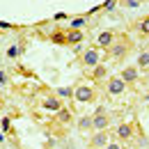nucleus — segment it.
Listing matches in <instances>:
<instances>
[{
    "mask_svg": "<svg viewBox=\"0 0 149 149\" xmlns=\"http://www.w3.org/2000/svg\"><path fill=\"white\" fill-rule=\"evenodd\" d=\"M131 48H133V44H131L129 39L117 37L115 41H112V46L108 48V57H112V60H124V57L129 55Z\"/></svg>",
    "mask_w": 149,
    "mask_h": 149,
    "instance_id": "f257e3e1",
    "label": "nucleus"
},
{
    "mask_svg": "<svg viewBox=\"0 0 149 149\" xmlns=\"http://www.w3.org/2000/svg\"><path fill=\"white\" fill-rule=\"evenodd\" d=\"M80 64L87 67V69H94L96 64H101V53H99V46H90L80 53Z\"/></svg>",
    "mask_w": 149,
    "mask_h": 149,
    "instance_id": "f03ea898",
    "label": "nucleus"
},
{
    "mask_svg": "<svg viewBox=\"0 0 149 149\" xmlns=\"http://www.w3.org/2000/svg\"><path fill=\"white\" fill-rule=\"evenodd\" d=\"M74 99L80 101V103H92L94 99H96V92H94V87H90V85H78L74 90Z\"/></svg>",
    "mask_w": 149,
    "mask_h": 149,
    "instance_id": "7ed1b4c3",
    "label": "nucleus"
},
{
    "mask_svg": "<svg viewBox=\"0 0 149 149\" xmlns=\"http://www.w3.org/2000/svg\"><path fill=\"white\" fill-rule=\"evenodd\" d=\"M106 92L112 94V96H119V94L126 92V83H124L119 76H110V78L106 80Z\"/></svg>",
    "mask_w": 149,
    "mask_h": 149,
    "instance_id": "20e7f679",
    "label": "nucleus"
},
{
    "mask_svg": "<svg viewBox=\"0 0 149 149\" xmlns=\"http://www.w3.org/2000/svg\"><path fill=\"white\" fill-rule=\"evenodd\" d=\"M115 39H117V32H115V30H103V32L96 37V46L108 51V48L112 46V41H115Z\"/></svg>",
    "mask_w": 149,
    "mask_h": 149,
    "instance_id": "39448f33",
    "label": "nucleus"
},
{
    "mask_svg": "<svg viewBox=\"0 0 149 149\" xmlns=\"http://www.w3.org/2000/svg\"><path fill=\"white\" fill-rule=\"evenodd\" d=\"M108 131H96L92 138H90V149H103L108 145Z\"/></svg>",
    "mask_w": 149,
    "mask_h": 149,
    "instance_id": "423d86ee",
    "label": "nucleus"
},
{
    "mask_svg": "<svg viewBox=\"0 0 149 149\" xmlns=\"http://www.w3.org/2000/svg\"><path fill=\"white\" fill-rule=\"evenodd\" d=\"M119 78L126 83V87H129V85H135L138 78H140V76H138V67H124V69L119 71Z\"/></svg>",
    "mask_w": 149,
    "mask_h": 149,
    "instance_id": "0eeeda50",
    "label": "nucleus"
},
{
    "mask_svg": "<svg viewBox=\"0 0 149 149\" xmlns=\"http://www.w3.org/2000/svg\"><path fill=\"white\" fill-rule=\"evenodd\" d=\"M110 126V117L108 115H92V129L94 131H106Z\"/></svg>",
    "mask_w": 149,
    "mask_h": 149,
    "instance_id": "6e6552de",
    "label": "nucleus"
},
{
    "mask_svg": "<svg viewBox=\"0 0 149 149\" xmlns=\"http://www.w3.org/2000/svg\"><path fill=\"white\" fill-rule=\"evenodd\" d=\"M133 129H135V126H133L131 122L119 124V126H117V138H119V140H131V138H133V133H135Z\"/></svg>",
    "mask_w": 149,
    "mask_h": 149,
    "instance_id": "1a4fd4ad",
    "label": "nucleus"
},
{
    "mask_svg": "<svg viewBox=\"0 0 149 149\" xmlns=\"http://www.w3.org/2000/svg\"><path fill=\"white\" fill-rule=\"evenodd\" d=\"M41 106H44L46 110H53V112H57L60 108H62V101H60V96H55V94H51V96H44V101H41Z\"/></svg>",
    "mask_w": 149,
    "mask_h": 149,
    "instance_id": "9d476101",
    "label": "nucleus"
},
{
    "mask_svg": "<svg viewBox=\"0 0 149 149\" xmlns=\"http://www.w3.org/2000/svg\"><path fill=\"white\" fill-rule=\"evenodd\" d=\"M64 37H67V44L76 46V44H80V41L85 39V35H83L80 30H67V32H64Z\"/></svg>",
    "mask_w": 149,
    "mask_h": 149,
    "instance_id": "9b49d317",
    "label": "nucleus"
},
{
    "mask_svg": "<svg viewBox=\"0 0 149 149\" xmlns=\"http://www.w3.org/2000/svg\"><path fill=\"white\" fill-rule=\"evenodd\" d=\"M78 131H83V133L92 131V115H85V117L78 119Z\"/></svg>",
    "mask_w": 149,
    "mask_h": 149,
    "instance_id": "f8f14e48",
    "label": "nucleus"
},
{
    "mask_svg": "<svg viewBox=\"0 0 149 149\" xmlns=\"http://www.w3.org/2000/svg\"><path fill=\"white\" fill-rule=\"evenodd\" d=\"M106 76H108V69H106V64H96V67L92 69V78H94V80H103Z\"/></svg>",
    "mask_w": 149,
    "mask_h": 149,
    "instance_id": "ddd939ff",
    "label": "nucleus"
},
{
    "mask_svg": "<svg viewBox=\"0 0 149 149\" xmlns=\"http://www.w3.org/2000/svg\"><path fill=\"white\" fill-rule=\"evenodd\" d=\"M138 32H140L142 37H149V14L145 16V19L138 21Z\"/></svg>",
    "mask_w": 149,
    "mask_h": 149,
    "instance_id": "4468645a",
    "label": "nucleus"
},
{
    "mask_svg": "<svg viewBox=\"0 0 149 149\" xmlns=\"http://www.w3.org/2000/svg\"><path fill=\"white\" fill-rule=\"evenodd\" d=\"M55 119L62 122V124H67V122H71V112L67 110V108H60V110L55 112Z\"/></svg>",
    "mask_w": 149,
    "mask_h": 149,
    "instance_id": "2eb2a0df",
    "label": "nucleus"
},
{
    "mask_svg": "<svg viewBox=\"0 0 149 149\" xmlns=\"http://www.w3.org/2000/svg\"><path fill=\"white\" fill-rule=\"evenodd\" d=\"M85 23H87V21H85V16H76V19L69 21V30H80Z\"/></svg>",
    "mask_w": 149,
    "mask_h": 149,
    "instance_id": "dca6fc26",
    "label": "nucleus"
},
{
    "mask_svg": "<svg viewBox=\"0 0 149 149\" xmlns=\"http://www.w3.org/2000/svg\"><path fill=\"white\" fill-rule=\"evenodd\" d=\"M138 67H142V69H149V51H142V53L138 55Z\"/></svg>",
    "mask_w": 149,
    "mask_h": 149,
    "instance_id": "f3484780",
    "label": "nucleus"
},
{
    "mask_svg": "<svg viewBox=\"0 0 149 149\" xmlns=\"http://www.w3.org/2000/svg\"><path fill=\"white\" fill-rule=\"evenodd\" d=\"M55 94L62 99V96H74V87H62V90H55Z\"/></svg>",
    "mask_w": 149,
    "mask_h": 149,
    "instance_id": "a211bd4d",
    "label": "nucleus"
},
{
    "mask_svg": "<svg viewBox=\"0 0 149 149\" xmlns=\"http://www.w3.org/2000/svg\"><path fill=\"white\" fill-rule=\"evenodd\" d=\"M53 41H55V44H67V37H64V32H55V35H53Z\"/></svg>",
    "mask_w": 149,
    "mask_h": 149,
    "instance_id": "6ab92c4d",
    "label": "nucleus"
},
{
    "mask_svg": "<svg viewBox=\"0 0 149 149\" xmlns=\"http://www.w3.org/2000/svg\"><path fill=\"white\" fill-rule=\"evenodd\" d=\"M117 2H122V5H126V7H138L142 0H117Z\"/></svg>",
    "mask_w": 149,
    "mask_h": 149,
    "instance_id": "aec40b11",
    "label": "nucleus"
},
{
    "mask_svg": "<svg viewBox=\"0 0 149 149\" xmlns=\"http://www.w3.org/2000/svg\"><path fill=\"white\" fill-rule=\"evenodd\" d=\"M103 149H124V147H122L119 142H108V145H106Z\"/></svg>",
    "mask_w": 149,
    "mask_h": 149,
    "instance_id": "412c9836",
    "label": "nucleus"
},
{
    "mask_svg": "<svg viewBox=\"0 0 149 149\" xmlns=\"http://www.w3.org/2000/svg\"><path fill=\"white\" fill-rule=\"evenodd\" d=\"M115 5H117V0H106V2H103V9H112Z\"/></svg>",
    "mask_w": 149,
    "mask_h": 149,
    "instance_id": "4be33fe9",
    "label": "nucleus"
},
{
    "mask_svg": "<svg viewBox=\"0 0 149 149\" xmlns=\"http://www.w3.org/2000/svg\"><path fill=\"white\" fill-rule=\"evenodd\" d=\"M7 80H9L7 74H5V71H0V85H7Z\"/></svg>",
    "mask_w": 149,
    "mask_h": 149,
    "instance_id": "5701e85b",
    "label": "nucleus"
}]
</instances>
